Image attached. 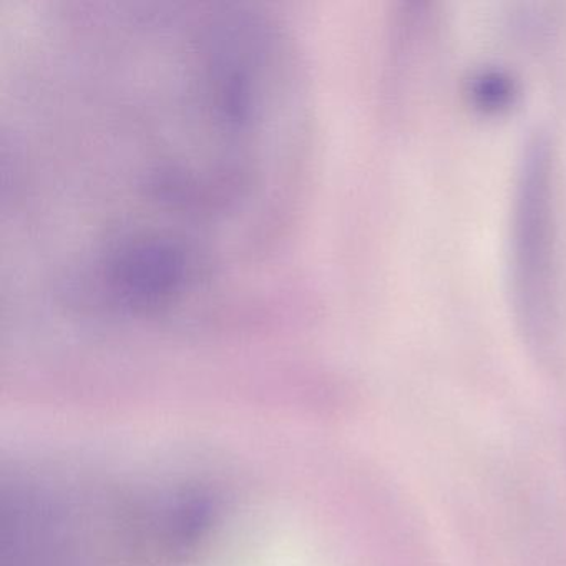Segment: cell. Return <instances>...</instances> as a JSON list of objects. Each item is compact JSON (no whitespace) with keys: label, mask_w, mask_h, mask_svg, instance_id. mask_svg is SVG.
<instances>
[{"label":"cell","mask_w":566,"mask_h":566,"mask_svg":"<svg viewBox=\"0 0 566 566\" xmlns=\"http://www.w3.org/2000/svg\"><path fill=\"white\" fill-rule=\"evenodd\" d=\"M15 102V244L65 286L150 313L203 304L270 234L296 170L290 102L258 55L124 34L32 72Z\"/></svg>","instance_id":"6da1fadb"},{"label":"cell","mask_w":566,"mask_h":566,"mask_svg":"<svg viewBox=\"0 0 566 566\" xmlns=\"http://www.w3.org/2000/svg\"><path fill=\"white\" fill-rule=\"evenodd\" d=\"M545 164L536 154L523 181L516 220L515 281L530 329L545 327L553 307V248Z\"/></svg>","instance_id":"7a4b0ae2"}]
</instances>
